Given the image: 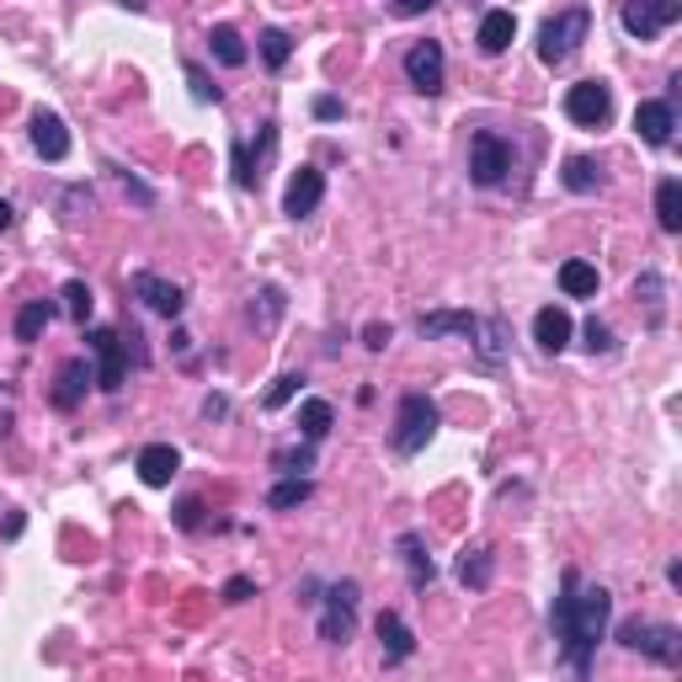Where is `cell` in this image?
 <instances>
[{
    "label": "cell",
    "mask_w": 682,
    "mask_h": 682,
    "mask_svg": "<svg viewBox=\"0 0 682 682\" xmlns=\"http://www.w3.org/2000/svg\"><path fill=\"white\" fill-rule=\"evenodd\" d=\"M187 86H193V97H197V101H219V86L208 81V70H203L197 59H187Z\"/></svg>",
    "instance_id": "cell-35"
},
{
    "label": "cell",
    "mask_w": 682,
    "mask_h": 682,
    "mask_svg": "<svg viewBox=\"0 0 682 682\" xmlns=\"http://www.w3.org/2000/svg\"><path fill=\"white\" fill-rule=\"evenodd\" d=\"M283 315V293L278 289H261V315H251V320H261V326H272Z\"/></svg>",
    "instance_id": "cell-38"
},
{
    "label": "cell",
    "mask_w": 682,
    "mask_h": 682,
    "mask_svg": "<svg viewBox=\"0 0 682 682\" xmlns=\"http://www.w3.org/2000/svg\"><path fill=\"white\" fill-rule=\"evenodd\" d=\"M512 166H517V149H512V139H501L496 129H480L470 139V182L475 187H501L512 176Z\"/></svg>",
    "instance_id": "cell-4"
},
{
    "label": "cell",
    "mask_w": 682,
    "mask_h": 682,
    "mask_svg": "<svg viewBox=\"0 0 682 682\" xmlns=\"http://www.w3.org/2000/svg\"><path fill=\"white\" fill-rule=\"evenodd\" d=\"M571 315L565 309H555V304H544L534 315V341H538V352H565L571 346Z\"/></svg>",
    "instance_id": "cell-20"
},
{
    "label": "cell",
    "mask_w": 682,
    "mask_h": 682,
    "mask_svg": "<svg viewBox=\"0 0 682 682\" xmlns=\"http://www.w3.org/2000/svg\"><path fill=\"white\" fill-rule=\"evenodd\" d=\"M565 118L582 123V129H602V123L613 118V92H608L602 81H582V86H571V92H565Z\"/></svg>",
    "instance_id": "cell-10"
},
{
    "label": "cell",
    "mask_w": 682,
    "mask_h": 682,
    "mask_svg": "<svg viewBox=\"0 0 682 682\" xmlns=\"http://www.w3.org/2000/svg\"><path fill=\"white\" fill-rule=\"evenodd\" d=\"M619 645L624 650H640L661 667H678V650H682V634L678 624H656V619H624L619 624Z\"/></svg>",
    "instance_id": "cell-5"
},
{
    "label": "cell",
    "mask_w": 682,
    "mask_h": 682,
    "mask_svg": "<svg viewBox=\"0 0 682 682\" xmlns=\"http://www.w3.org/2000/svg\"><path fill=\"white\" fill-rule=\"evenodd\" d=\"M245 597H256V582L251 576H230L224 582V602H245Z\"/></svg>",
    "instance_id": "cell-40"
},
{
    "label": "cell",
    "mask_w": 682,
    "mask_h": 682,
    "mask_svg": "<svg viewBox=\"0 0 682 682\" xmlns=\"http://www.w3.org/2000/svg\"><path fill=\"white\" fill-rule=\"evenodd\" d=\"M672 129H678V107H672V101H640V107H634V134L650 149L672 145Z\"/></svg>",
    "instance_id": "cell-13"
},
{
    "label": "cell",
    "mask_w": 682,
    "mask_h": 682,
    "mask_svg": "<svg viewBox=\"0 0 682 682\" xmlns=\"http://www.w3.org/2000/svg\"><path fill=\"white\" fill-rule=\"evenodd\" d=\"M357 597H363V586L352 582V576L326 592V608H320V640L326 645H346L352 640V630H357Z\"/></svg>",
    "instance_id": "cell-7"
},
{
    "label": "cell",
    "mask_w": 682,
    "mask_h": 682,
    "mask_svg": "<svg viewBox=\"0 0 682 682\" xmlns=\"http://www.w3.org/2000/svg\"><path fill=\"white\" fill-rule=\"evenodd\" d=\"M299 385H304V374H283V379H278V385L267 390V400H261V405H267V411H278V405H289L293 394H299Z\"/></svg>",
    "instance_id": "cell-34"
},
{
    "label": "cell",
    "mask_w": 682,
    "mask_h": 682,
    "mask_svg": "<svg viewBox=\"0 0 682 682\" xmlns=\"http://www.w3.org/2000/svg\"><path fill=\"white\" fill-rule=\"evenodd\" d=\"M416 331H422L427 341L464 337L475 352H480V363H486V368H496V363H501V352H507V326H501V320H480V315H464V309L422 315V320H416Z\"/></svg>",
    "instance_id": "cell-2"
},
{
    "label": "cell",
    "mask_w": 682,
    "mask_h": 682,
    "mask_svg": "<svg viewBox=\"0 0 682 682\" xmlns=\"http://www.w3.org/2000/svg\"><path fill=\"white\" fill-rule=\"evenodd\" d=\"M208 49H214V59L219 64H230V70H241L245 59H251V49H245V38L230 27V22H219V27H208Z\"/></svg>",
    "instance_id": "cell-23"
},
{
    "label": "cell",
    "mask_w": 682,
    "mask_h": 682,
    "mask_svg": "<svg viewBox=\"0 0 682 682\" xmlns=\"http://www.w3.org/2000/svg\"><path fill=\"white\" fill-rule=\"evenodd\" d=\"M656 219H661L667 235L682 230V182L678 176H661V182H656Z\"/></svg>",
    "instance_id": "cell-24"
},
{
    "label": "cell",
    "mask_w": 682,
    "mask_h": 682,
    "mask_svg": "<svg viewBox=\"0 0 682 682\" xmlns=\"http://www.w3.org/2000/svg\"><path fill=\"white\" fill-rule=\"evenodd\" d=\"M86 385H97V368H92L86 357H70V363L59 368V379H53V405H59V411H75V405L86 400Z\"/></svg>",
    "instance_id": "cell-15"
},
{
    "label": "cell",
    "mask_w": 682,
    "mask_h": 682,
    "mask_svg": "<svg viewBox=\"0 0 682 682\" xmlns=\"http://www.w3.org/2000/svg\"><path fill=\"white\" fill-rule=\"evenodd\" d=\"M33 149L44 160H64L70 155V129H64L59 112H33Z\"/></svg>",
    "instance_id": "cell-19"
},
{
    "label": "cell",
    "mask_w": 682,
    "mask_h": 682,
    "mask_svg": "<svg viewBox=\"0 0 682 682\" xmlns=\"http://www.w3.org/2000/svg\"><path fill=\"white\" fill-rule=\"evenodd\" d=\"M320 197H326V171H320V166H299L289 193H283V214H289V219H309V214L320 208Z\"/></svg>",
    "instance_id": "cell-11"
},
{
    "label": "cell",
    "mask_w": 682,
    "mask_h": 682,
    "mask_svg": "<svg viewBox=\"0 0 682 682\" xmlns=\"http://www.w3.org/2000/svg\"><path fill=\"white\" fill-rule=\"evenodd\" d=\"M560 289H565V299H592L597 293V267L592 261H565L560 267Z\"/></svg>",
    "instance_id": "cell-30"
},
{
    "label": "cell",
    "mask_w": 682,
    "mask_h": 682,
    "mask_svg": "<svg viewBox=\"0 0 682 682\" xmlns=\"http://www.w3.org/2000/svg\"><path fill=\"white\" fill-rule=\"evenodd\" d=\"M86 346L97 352V390L118 394V390H123V374H129V346H123V331L97 326V331H86Z\"/></svg>",
    "instance_id": "cell-8"
},
{
    "label": "cell",
    "mask_w": 682,
    "mask_h": 682,
    "mask_svg": "<svg viewBox=\"0 0 682 682\" xmlns=\"http://www.w3.org/2000/svg\"><path fill=\"white\" fill-rule=\"evenodd\" d=\"M129 289H134V299H145V309L166 315V320H176L187 309V293L176 289V283H166V278H155V272H134Z\"/></svg>",
    "instance_id": "cell-12"
},
{
    "label": "cell",
    "mask_w": 682,
    "mask_h": 682,
    "mask_svg": "<svg viewBox=\"0 0 682 682\" xmlns=\"http://www.w3.org/2000/svg\"><path fill=\"white\" fill-rule=\"evenodd\" d=\"M256 49H261V59H267V70H283L293 59V38L283 33V27H267L261 38H256Z\"/></svg>",
    "instance_id": "cell-31"
},
{
    "label": "cell",
    "mask_w": 682,
    "mask_h": 682,
    "mask_svg": "<svg viewBox=\"0 0 682 682\" xmlns=\"http://www.w3.org/2000/svg\"><path fill=\"white\" fill-rule=\"evenodd\" d=\"M59 299H64V315H70L75 326H86V320H92V289H86L81 278H70V283H64V293H59Z\"/></svg>",
    "instance_id": "cell-32"
},
{
    "label": "cell",
    "mask_w": 682,
    "mask_h": 682,
    "mask_svg": "<svg viewBox=\"0 0 682 682\" xmlns=\"http://www.w3.org/2000/svg\"><path fill=\"white\" fill-rule=\"evenodd\" d=\"M134 470H139V480H145V486H171V480H176V470H182V453H176L171 442H149V448H139Z\"/></svg>",
    "instance_id": "cell-16"
},
{
    "label": "cell",
    "mask_w": 682,
    "mask_h": 682,
    "mask_svg": "<svg viewBox=\"0 0 682 682\" xmlns=\"http://www.w3.org/2000/svg\"><path fill=\"white\" fill-rule=\"evenodd\" d=\"M272 464H278V470H289V475H299V470H309V464H315V453H309V448H293V453H278Z\"/></svg>",
    "instance_id": "cell-39"
},
{
    "label": "cell",
    "mask_w": 682,
    "mask_h": 682,
    "mask_svg": "<svg viewBox=\"0 0 682 682\" xmlns=\"http://www.w3.org/2000/svg\"><path fill=\"white\" fill-rule=\"evenodd\" d=\"M363 346H368V352H385V346H390V326H368V331H363Z\"/></svg>",
    "instance_id": "cell-42"
},
{
    "label": "cell",
    "mask_w": 682,
    "mask_h": 682,
    "mask_svg": "<svg viewBox=\"0 0 682 682\" xmlns=\"http://www.w3.org/2000/svg\"><path fill=\"white\" fill-rule=\"evenodd\" d=\"M608 613H613V592L608 586H582L576 571H565L560 597L549 608V624H555V645L571 661L576 682L592 678V656H597V640L608 634Z\"/></svg>",
    "instance_id": "cell-1"
},
{
    "label": "cell",
    "mask_w": 682,
    "mask_h": 682,
    "mask_svg": "<svg viewBox=\"0 0 682 682\" xmlns=\"http://www.w3.org/2000/svg\"><path fill=\"white\" fill-rule=\"evenodd\" d=\"M11 219H16V214H11V203L0 197V230H11Z\"/></svg>",
    "instance_id": "cell-46"
},
{
    "label": "cell",
    "mask_w": 682,
    "mask_h": 682,
    "mask_svg": "<svg viewBox=\"0 0 682 682\" xmlns=\"http://www.w3.org/2000/svg\"><path fill=\"white\" fill-rule=\"evenodd\" d=\"M682 11L678 5H645V0H640V5H624V11H619V22H624V33H630V38H640V44H650V38H656V33H661V27H672V22H678Z\"/></svg>",
    "instance_id": "cell-14"
},
{
    "label": "cell",
    "mask_w": 682,
    "mask_h": 682,
    "mask_svg": "<svg viewBox=\"0 0 682 682\" xmlns=\"http://www.w3.org/2000/svg\"><path fill=\"white\" fill-rule=\"evenodd\" d=\"M309 496H315V486H309L304 475H289V480H278V486L267 490V507H272V512H293V507H304Z\"/></svg>",
    "instance_id": "cell-28"
},
{
    "label": "cell",
    "mask_w": 682,
    "mask_h": 682,
    "mask_svg": "<svg viewBox=\"0 0 682 682\" xmlns=\"http://www.w3.org/2000/svg\"><path fill=\"white\" fill-rule=\"evenodd\" d=\"M438 433V405L427 400V394H405L400 400V411H394V453H422L427 442Z\"/></svg>",
    "instance_id": "cell-6"
},
{
    "label": "cell",
    "mask_w": 682,
    "mask_h": 682,
    "mask_svg": "<svg viewBox=\"0 0 682 682\" xmlns=\"http://www.w3.org/2000/svg\"><path fill=\"white\" fill-rule=\"evenodd\" d=\"M394 549H400V560H405V576H411V586H416V592H427L438 571H433V555H427L422 534H400V538H394Z\"/></svg>",
    "instance_id": "cell-21"
},
{
    "label": "cell",
    "mask_w": 682,
    "mask_h": 682,
    "mask_svg": "<svg viewBox=\"0 0 682 682\" xmlns=\"http://www.w3.org/2000/svg\"><path fill=\"white\" fill-rule=\"evenodd\" d=\"M459 582L470 586V592H486L490 586V549L486 544H470V549L459 555Z\"/></svg>",
    "instance_id": "cell-25"
},
{
    "label": "cell",
    "mask_w": 682,
    "mask_h": 682,
    "mask_svg": "<svg viewBox=\"0 0 682 682\" xmlns=\"http://www.w3.org/2000/svg\"><path fill=\"white\" fill-rule=\"evenodd\" d=\"M315 118H320V123H337V118H346V107H341L337 97H315Z\"/></svg>",
    "instance_id": "cell-41"
},
{
    "label": "cell",
    "mask_w": 682,
    "mask_h": 682,
    "mask_svg": "<svg viewBox=\"0 0 682 682\" xmlns=\"http://www.w3.org/2000/svg\"><path fill=\"white\" fill-rule=\"evenodd\" d=\"M586 27H592V11H586V5H565V11H555V16L538 27V59H544L549 70L571 64V53L586 44Z\"/></svg>",
    "instance_id": "cell-3"
},
{
    "label": "cell",
    "mask_w": 682,
    "mask_h": 682,
    "mask_svg": "<svg viewBox=\"0 0 682 682\" xmlns=\"http://www.w3.org/2000/svg\"><path fill=\"white\" fill-rule=\"evenodd\" d=\"M405 81H411L422 97H438L442 86H448V53H442V44H433V38L411 44V49H405Z\"/></svg>",
    "instance_id": "cell-9"
},
{
    "label": "cell",
    "mask_w": 682,
    "mask_h": 682,
    "mask_svg": "<svg viewBox=\"0 0 682 682\" xmlns=\"http://www.w3.org/2000/svg\"><path fill=\"white\" fill-rule=\"evenodd\" d=\"M53 315H59V309H53L49 299H33V304H22V315H16V341H38Z\"/></svg>",
    "instance_id": "cell-29"
},
{
    "label": "cell",
    "mask_w": 682,
    "mask_h": 682,
    "mask_svg": "<svg viewBox=\"0 0 682 682\" xmlns=\"http://www.w3.org/2000/svg\"><path fill=\"white\" fill-rule=\"evenodd\" d=\"M176 528H182V534H197V528H203V501H197V496H182V501H176Z\"/></svg>",
    "instance_id": "cell-36"
},
{
    "label": "cell",
    "mask_w": 682,
    "mask_h": 682,
    "mask_svg": "<svg viewBox=\"0 0 682 682\" xmlns=\"http://www.w3.org/2000/svg\"><path fill=\"white\" fill-rule=\"evenodd\" d=\"M203 416H208V422L230 416V400H224V394H208V400H203Z\"/></svg>",
    "instance_id": "cell-43"
},
{
    "label": "cell",
    "mask_w": 682,
    "mask_h": 682,
    "mask_svg": "<svg viewBox=\"0 0 682 682\" xmlns=\"http://www.w3.org/2000/svg\"><path fill=\"white\" fill-rule=\"evenodd\" d=\"M230 166H235V187H256V166H251V149L241 134L230 139Z\"/></svg>",
    "instance_id": "cell-33"
},
{
    "label": "cell",
    "mask_w": 682,
    "mask_h": 682,
    "mask_svg": "<svg viewBox=\"0 0 682 682\" xmlns=\"http://www.w3.org/2000/svg\"><path fill=\"white\" fill-rule=\"evenodd\" d=\"M634 299L645 304V326H650V331H661V320H667V283H661V272H640Z\"/></svg>",
    "instance_id": "cell-22"
},
{
    "label": "cell",
    "mask_w": 682,
    "mask_h": 682,
    "mask_svg": "<svg viewBox=\"0 0 682 682\" xmlns=\"http://www.w3.org/2000/svg\"><path fill=\"white\" fill-rule=\"evenodd\" d=\"M118 176H123V187H129V193L139 197V203H145V208H149V203H155V193H149L145 182H134V176H129V171H118Z\"/></svg>",
    "instance_id": "cell-44"
},
{
    "label": "cell",
    "mask_w": 682,
    "mask_h": 682,
    "mask_svg": "<svg viewBox=\"0 0 682 682\" xmlns=\"http://www.w3.org/2000/svg\"><path fill=\"white\" fill-rule=\"evenodd\" d=\"M331 422H337L331 400H304V405H299V433H304V442H320L331 433Z\"/></svg>",
    "instance_id": "cell-27"
},
{
    "label": "cell",
    "mask_w": 682,
    "mask_h": 682,
    "mask_svg": "<svg viewBox=\"0 0 682 682\" xmlns=\"http://www.w3.org/2000/svg\"><path fill=\"white\" fill-rule=\"evenodd\" d=\"M512 38H517V16L512 11H501V5H490L486 16H480V33H475V44H480V53H507L512 49Z\"/></svg>",
    "instance_id": "cell-18"
},
{
    "label": "cell",
    "mask_w": 682,
    "mask_h": 682,
    "mask_svg": "<svg viewBox=\"0 0 682 682\" xmlns=\"http://www.w3.org/2000/svg\"><path fill=\"white\" fill-rule=\"evenodd\" d=\"M560 182H565L571 193H597V187H602V166H597L592 155H571L565 171H560Z\"/></svg>",
    "instance_id": "cell-26"
},
{
    "label": "cell",
    "mask_w": 682,
    "mask_h": 682,
    "mask_svg": "<svg viewBox=\"0 0 682 682\" xmlns=\"http://www.w3.org/2000/svg\"><path fill=\"white\" fill-rule=\"evenodd\" d=\"M613 346H619V341H613V331H608V326L592 315V320H586V352H613Z\"/></svg>",
    "instance_id": "cell-37"
},
{
    "label": "cell",
    "mask_w": 682,
    "mask_h": 682,
    "mask_svg": "<svg viewBox=\"0 0 682 682\" xmlns=\"http://www.w3.org/2000/svg\"><path fill=\"white\" fill-rule=\"evenodd\" d=\"M374 630H379V645H385V661H390V667H400V661H411V656H416V634H411V624H405L400 613L385 608Z\"/></svg>",
    "instance_id": "cell-17"
},
{
    "label": "cell",
    "mask_w": 682,
    "mask_h": 682,
    "mask_svg": "<svg viewBox=\"0 0 682 682\" xmlns=\"http://www.w3.org/2000/svg\"><path fill=\"white\" fill-rule=\"evenodd\" d=\"M422 11H433V0H405L400 5V16H422Z\"/></svg>",
    "instance_id": "cell-45"
}]
</instances>
